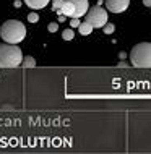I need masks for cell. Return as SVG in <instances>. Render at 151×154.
Segmentation results:
<instances>
[{
  "mask_svg": "<svg viewBox=\"0 0 151 154\" xmlns=\"http://www.w3.org/2000/svg\"><path fill=\"white\" fill-rule=\"evenodd\" d=\"M0 37H2L3 42L20 44L26 37V28L18 20H7L0 26Z\"/></svg>",
  "mask_w": 151,
  "mask_h": 154,
  "instance_id": "cell-1",
  "label": "cell"
},
{
  "mask_svg": "<svg viewBox=\"0 0 151 154\" xmlns=\"http://www.w3.org/2000/svg\"><path fill=\"white\" fill-rule=\"evenodd\" d=\"M21 60H23V52L16 44H8V42L0 44V68L20 66Z\"/></svg>",
  "mask_w": 151,
  "mask_h": 154,
  "instance_id": "cell-2",
  "label": "cell"
},
{
  "mask_svg": "<svg viewBox=\"0 0 151 154\" xmlns=\"http://www.w3.org/2000/svg\"><path fill=\"white\" fill-rule=\"evenodd\" d=\"M88 8H90L88 0H62L60 8L55 13L60 16H67V18H81L85 16Z\"/></svg>",
  "mask_w": 151,
  "mask_h": 154,
  "instance_id": "cell-3",
  "label": "cell"
},
{
  "mask_svg": "<svg viewBox=\"0 0 151 154\" xmlns=\"http://www.w3.org/2000/svg\"><path fill=\"white\" fill-rule=\"evenodd\" d=\"M130 62L137 68H149L151 66V44L140 42L132 47L130 52Z\"/></svg>",
  "mask_w": 151,
  "mask_h": 154,
  "instance_id": "cell-4",
  "label": "cell"
},
{
  "mask_svg": "<svg viewBox=\"0 0 151 154\" xmlns=\"http://www.w3.org/2000/svg\"><path fill=\"white\" fill-rule=\"evenodd\" d=\"M85 21L90 23L93 28H102L107 23V11L101 5H94L88 8L85 13Z\"/></svg>",
  "mask_w": 151,
  "mask_h": 154,
  "instance_id": "cell-5",
  "label": "cell"
},
{
  "mask_svg": "<svg viewBox=\"0 0 151 154\" xmlns=\"http://www.w3.org/2000/svg\"><path fill=\"white\" fill-rule=\"evenodd\" d=\"M130 5V0H106V8L112 13H122Z\"/></svg>",
  "mask_w": 151,
  "mask_h": 154,
  "instance_id": "cell-6",
  "label": "cell"
},
{
  "mask_svg": "<svg viewBox=\"0 0 151 154\" xmlns=\"http://www.w3.org/2000/svg\"><path fill=\"white\" fill-rule=\"evenodd\" d=\"M24 5H28L33 10H41V8H46L50 3V0H23Z\"/></svg>",
  "mask_w": 151,
  "mask_h": 154,
  "instance_id": "cell-7",
  "label": "cell"
},
{
  "mask_svg": "<svg viewBox=\"0 0 151 154\" xmlns=\"http://www.w3.org/2000/svg\"><path fill=\"white\" fill-rule=\"evenodd\" d=\"M94 28L91 26L90 23H86V21H83V23H80L78 24V31H80V34L81 36H90L91 32H93Z\"/></svg>",
  "mask_w": 151,
  "mask_h": 154,
  "instance_id": "cell-8",
  "label": "cell"
},
{
  "mask_svg": "<svg viewBox=\"0 0 151 154\" xmlns=\"http://www.w3.org/2000/svg\"><path fill=\"white\" fill-rule=\"evenodd\" d=\"M21 66H24V68H33V66H36V60L33 57H23Z\"/></svg>",
  "mask_w": 151,
  "mask_h": 154,
  "instance_id": "cell-9",
  "label": "cell"
},
{
  "mask_svg": "<svg viewBox=\"0 0 151 154\" xmlns=\"http://www.w3.org/2000/svg\"><path fill=\"white\" fill-rule=\"evenodd\" d=\"M62 37H64L65 41H72L73 37H75V32L72 29H65L64 32H62Z\"/></svg>",
  "mask_w": 151,
  "mask_h": 154,
  "instance_id": "cell-10",
  "label": "cell"
},
{
  "mask_svg": "<svg viewBox=\"0 0 151 154\" xmlns=\"http://www.w3.org/2000/svg\"><path fill=\"white\" fill-rule=\"evenodd\" d=\"M102 29H104V32H106V34H112V32L115 31V26H114L112 23H106V24L102 26Z\"/></svg>",
  "mask_w": 151,
  "mask_h": 154,
  "instance_id": "cell-11",
  "label": "cell"
},
{
  "mask_svg": "<svg viewBox=\"0 0 151 154\" xmlns=\"http://www.w3.org/2000/svg\"><path fill=\"white\" fill-rule=\"evenodd\" d=\"M28 21L33 23V24L37 23V21H39V15L34 13V11H33V13H28Z\"/></svg>",
  "mask_w": 151,
  "mask_h": 154,
  "instance_id": "cell-12",
  "label": "cell"
},
{
  "mask_svg": "<svg viewBox=\"0 0 151 154\" xmlns=\"http://www.w3.org/2000/svg\"><path fill=\"white\" fill-rule=\"evenodd\" d=\"M80 23H81V21H80V18H70V26H72V28H78Z\"/></svg>",
  "mask_w": 151,
  "mask_h": 154,
  "instance_id": "cell-13",
  "label": "cell"
},
{
  "mask_svg": "<svg viewBox=\"0 0 151 154\" xmlns=\"http://www.w3.org/2000/svg\"><path fill=\"white\" fill-rule=\"evenodd\" d=\"M47 29H49L50 32H55V31L58 29V24H57V23H49V26H47Z\"/></svg>",
  "mask_w": 151,
  "mask_h": 154,
  "instance_id": "cell-14",
  "label": "cell"
},
{
  "mask_svg": "<svg viewBox=\"0 0 151 154\" xmlns=\"http://www.w3.org/2000/svg\"><path fill=\"white\" fill-rule=\"evenodd\" d=\"M60 3H62V0H54V2H52V10L57 11L58 8H60Z\"/></svg>",
  "mask_w": 151,
  "mask_h": 154,
  "instance_id": "cell-15",
  "label": "cell"
},
{
  "mask_svg": "<svg viewBox=\"0 0 151 154\" xmlns=\"http://www.w3.org/2000/svg\"><path fill=\"white\" fill-rule=\"evenodd\" d=\"M119 66H122V68H125V66H128L127 62H119Z\"/></svg>",
  "mask_w": 151,
  "mask_h": 154,
  "instance_id": "cell-16",
  "label": "cell"
},
{
  "mask_svg": "<svg viewBox=\"0 0 151 154\" xmlns=\"http://www.w3.org/2000/svg\"><path fill=\"white\" fill-rule=\"evenodd\" d=\"M143 3H145L146 7H149L151 5V0H143Z\"/></svg>",
  "mask_w": 151,
  "mask_h": 154,
  "instance_id": "cell-17",
  "label": "cell"
}]
</instances>
